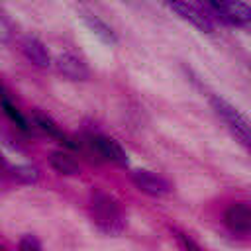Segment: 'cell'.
I'll return each mask as SVG.
<instances>
[{
	"label": "cell",
	"mask_w": 251,
	"mask_h": 251,
	"mask_svg": "<svg viewBox=\"0 0 251 251\" xmlns=\"http://www.w3.org/2000/svg\"><path fill=\"white\" fill-rule=\"evenodd\" d=\"M90 214H92V222L98 226V229L108 235H118L126 227V218H124V212H122L118 200L104 190L92 192Z\"/></svg>",
	"instance_id": "1"
},
{
	"label": "cell",
	"mask_w": 251,
	"mask_h": 251,
	"mask_svg": "<svg viewBox=\"0 0 251 251\" xmlns=\"http://www.w3.org/2000/svg\"><path fill=\"white\" fill-rule=\"evenodd\" d=\"M204 10L212 22L218 18L229 25H243L251 20V8L245 2H208L204 4Z\"/></svg>",
	"instance_id": "2"
},
{
	"label": "cell",
	"mask_w": 251,
	"mask_h": 251,
	"mask_svg": "<svg viewBox=\"0 0 251 251\" xmlns=\"http://www.w3.org/2000/svg\"><path fill=\"white\" fill-rule=\"evenodd\" d=\"M210 104L212 108L216 110V114L229 126V129L233 131V135L247 147L249 145V124L245 120V116H241L231 104H227L224 98H218V96H212L210 98Z\"/></svg>",
	"instance_id": "3"
},
{
	"label": "cell",
	"mask_w": 251,
	"mask_h": 251,
	"mask_svg": "<svg viewBox=\"0 0 251 251\" xmlns=\"http://www.w3.org/2000/svg\"><path fill=\"white\" fill-rule=\"evenodd\" d=\"M169 6H171V10H175L180 18L188 20L200 31H204V33H212L214 31V22L206 14L204 6H198V4H192V2H173Z\"/></svg>",
	"instance_id": "4"
},
{
	"label": "cell",
	"mask_w": 251,
	"mask_h": 251,
	"mask_svg": "<svg viewBox=\"0 0 251 251\" xmlns=\"http://www.w3.org/2000/svg\"><path fill=\"white\" fill-rule=\"evenodd\" d=\"M131 180L141 192H145L149 196H163L171 190V184L167 178H163L151 171H145V169H135L131 173Z\"/></svg>",
	"instance_id": "5"
},
{
	"label": "cell",
	"mask_w": 251,
	"mask_h": 251,
	"mask_svg": "<svg viewBox=\"0 0 251 251\" xmlns=\"http://www.w3.org/2000/svg\"><path fill=\"white\" fill-rule=\"evenodd\" d=\"M55 67H57V71L63 76H67L71 80H86L88 75H90L88 65L80 57H76L73 53H61V55H57Z\"/></svg>",
	"instance_id": "6"
},
{
	"label": "cell",
	"mask_w": 251,
	"mask_h": 251,
	"mask_svg": "<svg viewBox=\"0 0 251 251\" xmlns=\"http://www.w3.org/2000/svg\"><path fill=\"white\" fill-rule=\"evenodd\" d=\"M224 222L231 231L247 233L251 229V208L247 202H235L224 212Z\"/></svg>",
	"instance_id": "7"
},
{
	"label": "cell",
	"mask_w": 251,
	"mask_h": 251,
	"mask_svg": "<svg viewBox=\"0 0 251 251\" xmlns=\"http://www.w3.org/2000/svg\"><path fill=\"white\" fill-rule=\"evenodd\" d=\"M94 143L104 161H112L118 167H127V155L116 139L106 137V135H94Z\"/></svg>",
	"instance_id": "8"
},
{
	"label": "cell",
	"mask_w": 251,
	"mask_h": 251,
	"mask_svg": "<svg viewBox=\"0 0 251 251\" xmlns=\"http://www.w3.org/2000/svg\"><path fill=\"white\" fill-rule=\"evenodd\" d=\"M78 14H80V20L84 22V25L100 39V41H104V43H108V45H116L118 43V37H116V33H114V29L104 22V20H100L96 14H92V12H88V10H78Z\"/></svg>",
	"instance_id": "9"
},
{
	"label": "cell",
	"mask_w": 251,
	"mask_h": 251,
	"mask_svg": "<svg viewBox=\"0 0 251 251\" xmlns=\"http://www.w3.org/2000/svg\"><path fill=\"white\" fill-rule=\"evenodd\" d=\"M22 53L27 57V61H31L37 67H49L51 65V57H49L47 47L39 39H35V37H24Z\"/></svg>",
	"instance_id": "10"
},
{
	"label": "cell",
	"mask_w": 251,
	"mask_h": 251,
	"mask_svg": "<svg viewBox=\"0 0 251 251\" xmlns=\"http://www.w3.org/2000/svg\"><path fill=\"white\" fill-rule=\"evenodd\" d=\"M31 120H33V126L39 129V131H43V133H47L49 137H53V139H57L59 143H65L67 147H73V143L75 141H71L67 135H65V131L49 118V116H45V114H41V112H33V116H31Z\"/></svg>",
	"instance_id": "11"
},
{
	"label": "cell",
	"mask_w": 251,
	"mask_h": 251,
	"mask_svg": "<svg viewBox=\"0 0 251 251\" xmlns=\"http://www.w3.org/2000/svg\"><path fill=\"white\" fill-rule=\"evenodd\" d=\"M51 167L59 173V175H67V176H73V175H78L80 173V167L78 163L69 155V153H63V151H55L51 155Z\"/></svg>",
	"instance_id": "12"
},
{
	"label": "cell",
	"mask_w": 251,
	"mask_h": 251,
	"mask_svg": "<svg viewBox=\"0 0 251 251\" xmlns=\"http://www.w3.org/2000/svg\"><path fill=\"white\" fill-rule=\"evenodd\" d=\"M12 176L18 178L20 182L31 184V182L39 180V171L31 165H16V167H12Z\"/></svg>",
	"instance_id": "13"
},
{
	"label": "cell",
	"mask_w": 251,
	"mask_h": 251,
	"mask_svg": "<svg viewBox=\"0 0 251 251\" xmlns=\"http://www.w3.org/2000/svg\"><path fill=\"white\" fill-rule=\"evenodd\" d=\"M0 106L4 108L6 116H8V118H10V120H12V122L22 129V131H29V124H27V120L20 114V110L12 104V100H10V98H8V100H0Z\"/></svg>",
	"instance_id": "14"
},
{
	"label": "cell",
	"mask_w": 251,
	"mask_h": 251,
	"mask_svg": "<svg viewBox=\"0 0 251 251\" xmlns=\"http://www.w3.org/2000/svg\"><path fill=\"white\" fill-rule=\"evenodd\" d=\"M18 249H20V251H41V241H39L35 235L27 233V235H24V237L20 239Z\"/></svg>",
	"instance_id": "15"
},
{
	"label": "cell",
	"mask_w": 251,
	"mask_h": 251,
	"mask_svg": "<svg viewBox=\"0 0 251 251\" xmlns=\"http://www.w3.org/2000/svg\"><path fill=\"white\" fill-rule=\"evenodd\" d=\"M173 233H175V237L178 239V243L182 245V249L184 251H204L192 237H188L186 233H182V231H178V229H173Z\"/></svg>",
	"instance_id": "16"
},
{
	"label": "cell",
	"mask_w": 251,
	"mask_h": 251,
	"mask_svg": "<svg viewBox=\"0 0 251 251\" xmlns=\"http://www.w3.org/2000/svg\"><path fill=\"white\" fill-rule=\"evenodd\" d=\"M14 35V29H12V24L10 20L0 12V43H8Z\"/></svg>",
	"instance_id": "17"
},
{
	"label": "cell",
	"mask_w": 251,
	"mask_h": 251,
	"mask_svg": "<svg viewBox=\"0 0 251 251\" xmlns=\"http://www.w3.org/2000/svg\"><path fill=\"white\" fill-rule=\"evenodd\" d=\"M4 167H6V161H4V159H2V155H0V173H2V169H4Z\"/></svg>",
	"instance_id": "18"
},
{
	"label": "cell",
	"mask_w": 251,
	"mask_h": 251,
	"mask_svg": "<svg viewBox=\"0 0 251 251\" xmlns=\"http://www.w3.org/2000/svg\"><path fill=\"white\" fill-rule=\"evenodd\" d=\"M0 251H6V247H2V245H0Z\"/></svg>",
	"instance_id": "19"
}]
</instances>
